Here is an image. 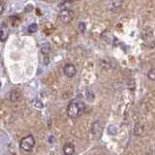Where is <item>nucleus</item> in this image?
Instances as JSON below:
<instances>
[{"label": "nucleus", "instance_id": "1", "mask_svg": "<svg viewBox=\"0 0 155 155\" xmlns=\"http://www.w3.org/2000/svg\"><path fill=\"white\" fill-rule=\"evenodd\" d=\"M85 110V105L81 100H73L67 107V114L69 117L76 119L84 114Z\"/></svg>", "mask_w": 155, "mask_h": 155}, {"label": "nucleus", "instance_id": "2", "mask_svg": "<svg viewBox=\"0 0 155 155\" xmlns=\"http://www.w3.org/2000/svg\"><path fill=\"white\" fill-rule=\"evenodd\" d=\"M34 145H35V139L32 135L25 136L19 142V147L25 152H30L33 149Z\"/></svg>", "mask_w": 155, "mask_h": 155}, {"label": "nucleus", "instance_id": "3", "mask_svg": "<svg viewBox=\"0 0 155 155\" xmlns=\"http://www.w3.org/2000/svg\"><path fill=\"white\" fill-rule=\"evenodd\" d=\"M58 18H59L60 21L63 23H69L73 18H74V12L72 11L71 9H62L59 15H58Z\"/></svg>", "mask_w": 155, "mask_h": 155}, {"label": "nucleus", "instance_id": "4", "mask_svg": "<svg viewBox=\"0 0 155 155\" xmlns=\"http://www.w3.org/2000/svg\"><path fill=\"white\" fill-rule=\"evenodd\" d=\"M63 72H64V75L68 78H73L75 77L77 74V69L74 64L72 63H67V64L63 68Z\"/></svg>", "mask_w": 155, "mask_h": 155}, {"label": "nucleus", "instance_id": "5", "mask_svg": "<svg viewBox=\"0 0 155 155\" xmlns=\"http://www.w3.org/2000/svg\"><path fill=\"white\" fill-rule=\"evenodd\" d=\"M9 35V28L6 23H3L0 27V41L6 42Z\"/></svg>", "mask_w": 155, "mask_h": 155}, {"label": "nucleus", "instance_id": "6", "mask_svg": "<svg viewBox=\"0 0 155 155\" xmlns=\"http://www.w3.org/2000/svg\"><path fill=\"white\" fill-rule=\"evenodd\" d=\"M63 153L65 155H73L75 153V145L70 142H67L63 145Z\"/></svg>", "mask_w": 155, "mask_h": 155}, {"label": "nucleus", "instance_id": "7", "mask_svg": "<svg viewBox=\"0 0 155 155\" xmlns=\"http://www.w3.org/2000/svg\"><path fill=\"white\" fill-rule=\"evenodd\" d=\"M101 37L105 42H107L108 44H114V36L110 30H105L103 33H102Z\"/></svg>", "mask_w": 155, "mask_h": 155}, {"label": "nucleus", "instance_id": "8", "mask_svg": "<svg viewBox=\"0 0 155 155\" xmlns=\"http://www.w3.org/2000/svg\"><path fill=\"white\" fill-rule=\"evenodd\" d=\"M19 97H21V93H19L18 90H11V92H10L9 94V100L11 102H17Z\"/></svg>", "mask_w": 155, "mask_h": 155}, {"label": "nucleus", "instance_id": "9", "mask_svg": "<svg viewBox=\"0 0 155 155\" xmlns=\"http://www.w3.org/2000/svg\"><path fill=\"white\" fill-rule=\"evenodd\" d=\"M102 131V126L100 121H95V122L92 124V133L94 135H100Z\"/></svg>", "mask_w": 155, "mask_h": 155}, {"label": "nucleus", "instance_id": "10", "mask_svg": "<svg viewBox=\"0 0 155 155\" xmlns=\"http://www.w3.org/2000/svg\"><path fill=\"white\" fill-rule=\"evenodd\" d=\"M121 6H122V2H121V0H111L110 4V9L114 10V9L120 8Z\"/></svg>", "mask_w": 155, "mask_h": 155}, {"label": "nucleus", "instance_id": "11", "mask_svg": "<svg viewBox=\"0 0 155 155\" xmlns=\"http://www.w3.org/2000/svg\"><path fill=\"white\" fill-rule=\"evenodd\" d=\"M41 51L43 52V54H45V55L46 54H48V53H50V51H51V47H50V45H48V44H45V45H43Z\"/></svg>", "mask_w": 155, "mask_h": 155}, {"label": "nucleus", "instance_id": "12", "mask_svg": "<svg viewBox=\"0 0 155 155\" xmlns=\"http://www.w3.org/2000/svg\"><path fill=\"white\" fill-rule=\"evenodd\" d=\"M38 30V25L36 23H32V24H30V25L28 26V28H27V31H28V33H35L36 31Z\"/></svg>", "mask_w": 155, "mask_h": 155}, {"label": "nucleus", "instance_id": "13", "mask_svg": "<svg viewBox=\"0 0 155 155\" xmlns=\"http://www.w3.org/2000/svg\"><path fill=\"white\" fill-rule=\"evenodd\" d=\"M147 78L150 81H155V68L150 69L147 73Z\"/></svg>", "mask_w": 155, "mask_h": 155}, {"label": "nucleus", "instance_id": "14", "mask_svg": "<svg viewBox=\"0 0 155 155\" xmlns=\"http://www.w3.org/2000/svg\"><path fill=\"white\" fill-rule=\"evenodd\" d=\"M86 98L88 99L89 101H93L94 99V94H93V92H92L91 90H86Z\"/></svg>", "mask_w": 155, "mask_h": 155}, {"label": "nucleus", "instance_id": "15", "mask_svg": "<svg viewBox=\"0 0 155 155\" xmlns=\"http://www.w3.org/2000/svg\"><path fill=\"white\" fill-rule=\"evenodd\" d=\"M78 27H79V30H80V32H81V33H84V32L85 31V29H86L85 23H84V22H82V21L79 23V25H78Z\"/></svg>", "mask_w": 155, "mask_h": 155}, {"label": "nucleus", "instance_id": "16", "mask_svg": "<svg viewBox=\"0 0 155 155\" xmlns=\"http://www.w3.org/2000/svg\"><path fill=\"white\" fill-rule=\"evenodd\" d=\"M4 10H5V3L2 1V0H0V15L3 14Z\"/></svg>", "mask_w": 155, "mask_h": 155}, {"label": "nucleus", "instance_id": "17", "mask_svg": "<svg viewBox=\"0 0 155 155\" xmlns=\"http://www.w3.org/2000/svg\"><path fill=\"white\" fill-rule=\"evenodd\" d=\"M31 10H33V6H32V5H27V7L25 8V10H24V11H25V12H29V11H31Z\"/></svg>", "mask_w": 155, "mask_h": 155}, {"label": "nucleus", "instance_id": "18", "mask_svg": "<svg viewBox=\"0 0 155 155\" xmlns=\"http://www.w3.org/2000/svg\"><path fill=\"white\" fill-rule=\"evenodd\" d=\"M0 88H1V81H0Z\"/></svg>", "mask_w": 155, "mask_h": 155}]
</instances>
